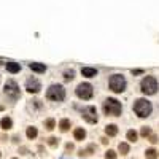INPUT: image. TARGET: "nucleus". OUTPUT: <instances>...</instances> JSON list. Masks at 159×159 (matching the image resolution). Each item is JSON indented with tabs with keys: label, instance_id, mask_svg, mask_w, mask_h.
<instances>
[{
	"label": "nucleus",
	"instance_id": "1",
	"mask_svg": "<svg viewBox=\"0 0 159 159\" xmlns=\"http://www.w3.org/2000/svg\"><path fill=\"white\" fill-rule=\"evenodd\" d=\"M104 110L107 116H119L121 111H123V107L116 99H107L105 104H104Z\"/></svg>",
	"mask_w": 159,
	"mask_h": 159
},
{
	"label": "nucleus",
	"instance_id": "2",
	"mask_svg": "<svg viewBox=\"0 0 159 159\" xmlns=\"http://www.w3.org/2000/svg\"><path fill=\"white\" fill-rule=\"evenodd\" d=\"M134 111L137 113V116L146 118V116H149V113H151V104H149L146 99H138L134 104Z\"/></svg>",
	"mask_w": 159,
	"mask_h": 159
},
{
	"label": "nucleus",
	"instance_id": "3",
	"mask_svg": "<svg viewBox=\"0 0 159 159\" xmlns=\"http://www.w3.org/2000/svg\"><path fill=\"white\" fill-rule=\"evenodd\" d=\"M46 97L50 100H54V102H62L64 97H65V91L61 85H53L48 91H46Z\"/></svg>",
	"mask_w": 159,
	"mask_h": 159
},
{
	"label": "nucleus",
	"instance_id": "4",
	"mask_svg": "<svg viewBox=\"0 0 159 159\" xmlns=\"http://www.w3.org/2000/svg\"><path fill=\"white\" fill-rule=\"evenodd\" d=\"M157 89V80L154 77H145L142 80V92L146 96H151L154 94Z\"/></svg>",
	"mask_w": 159,
	"mask_h": 159
},
{
	"label": "nucleus",
	"instance_id": "5",
	"mask_svg": "<svg viewBox=\"0 0 159 159\" xmlns=\"http://www.w3.org/2000/svg\"><path fill=\"white\" fill-rule=\"evenodd\" d=\"M110 89L113 91V92H123L124 89H126V80H124V77L123 75H113V77L110 78Z\"/></svg>",
	"mask_w": 159,
	"mask_h": 159
},
{
	"label": "nucleus",
	"instance_id": "6",
	"mask_svg": "<svg viewBox=\"0 0 159 159\" xmlns=\"http://www.w3.org/2000/svg\"><path fill=\"white\" fill-rule=\"evenodd\" d=\"M75 92H77V96L83 100H88L92 97V94H94V91H92V86L89 85V83H81V85H78V88L75 89Z\"/></svg>",
	"mask_w": 159,
	"mask_h": 159
},
{
	"label": "nucleus",
	"instance_id": "7",
	"mask_svg": "<svg viewBox=\"0 0 159 159\" xmlns=\"http://www.w3.org/2000/svg\"><path fill=\"white\" fill-rule=\"evenodd\" d=\"M5 94L10 99H13V100H16L18 97H19V88H18L16 81H13V80H8L6 81V85H5Z\"/></svg>",
	"mask_w": 159,
	"mask_h": 159
},
{
	"label": "nucleus",
	"instance_id": "8",
	"mask_svg": "<svg viewBox=\"0 0 159 159\" xmlns=\"http://www.w3.org/2000/svg\"><path fill=\"white\" fill-rule=\"evenodd\" d=\"M81 115H83V118H85L89 124L97 123V110H96V107H86V108H83L81 110Z\"/></svg>",
	"mask_w": 159,
	"mask_h": 159
},
{
	"label": "nucleus",
	"instance_id": "9",
	"mask_svg": "<svg viewBox=\"0 0 159 159\" xmlns=\"http://www.w3.org/2000/svg\"><path fill=\"white\" fill-rule=\"evenodd\" d=\"M26 89L30 92V94H37L40 89H42V86H40V83H38V80H35V78H29L26 81Z\"/></svg>",
	"mask_w": 159,
	"mask_h": 159
},
{
	"label": "nucleus",
	"instance_id": "10",
	"mask_svg": "<svg viewBox=\"0 0 159 159\" xmlns=\"http://www.w3.org/2000/svg\"><path fill=\"white\" fill-rule=\"evenodd\" d=\"M81 73H83V77L92 78V77H96V75H97V70L92 69V67H83V69H81Z\"/></svg>",
	"mask_w": 159,
	"mask_h": 159
},
{
	"label": "nucleus",
	"instance_id": "11",
	"mask_svg": "<svg viewBox=\"0 0 159 159\" xmlns=\"http://www.w3.org/2000/svg\"><path fill=\"white\" fill-rule=\"evenodd\" d=\"M30 70L32 72H37V73H43L45 70H46V67H45V64H38V62H32L30 65Z\"/></svg>",
	"mask_w": 159,
	"mask_h": 159
},
{
	"label": "nucleus",
	"instance_id": "12",
	"mask_svg": "<svg viewBox=\"0 0 159 159\" xmlns=\"http://www.w3.org/2000/svg\"><path fill=\"white\" fill-rule=\"evenodd\" d=\"M6 70L10 72V73H18V72L21 70V65L16 64V62H8L6 64Z\"/></svg>",
	"mask_w": 159,
	"mask_h": 159
},
{
	"label": "nucleus",
	"instance_id": "13",
	"mask_svg": "<svg viewBox=\"0 0 159 159\" xmlns=\"http://www.w3.org/2000/svg\"><path fill=\"white\" fill-rule=\"evenodd\" d=\"M105 134H107L108 137L116 135V134H118V127H116L115 124H108V126H105Z\"/></svg>",
	"mask_w": 159,
	"mask_h": 159
},
{
	"label": "nucleus",
	"instance_id": "14",
	"mask_svg": "<svg viewBox=\"0 0 159 159\" xmlns=\"http://www.w3.org/2000/svg\"><path fill=\"white\" fill-rule=\"evenodd\" d=\"M73 137L77 138V140H85V137H86V130L81 129V127H77V129H75V132H73Z\"/></svg>",
	"mask_w": 159,
	"mask_h": 159
},
{
	"label": "nucleus",
	"instance_id": "15",
	"mask_svg": "<svg viewBox=\"0 0 159 159\" xmlns=\"http://www.w3.org/2000/svg\"><path fill=\"white\" fill-rule=\"evenodd\" d=\"M0 126H2V129L8 130V129H11V126H13V121H11L10 118H2V121H0Z\"/></svg>",
	"mask_w": 159,
	"mask_h": 159
},
{
	"label": "nucleus",
	"instance_id": "16",
	"mask_svg": "<svg viewBox=\"0 0 159 159\" xmlns=\"http://www.w3.org/2000/svg\"><path fill=\"white\" fill-rule=\"evenodd\" d=\"M145 156L148 157V159H156L157 157V151L154 148H148L146 151H145Z\"/></svg>",
	"mask_w": 159,
	"mask_h": 159
},
{
	"label": "nucleus",
	"instance_id": "17",
	"mask_svg": "<svg viewBox=\"0 0 159 159\" xmlns=\"http://www.w3.org/2000/svg\"><path fill=\"white\" fill-rule=\"evenodd\" d=\"M59 127H61L62 132H67V130L70 129V121H69V119H62L61 124H59Z\"/></svg>",
	"mask_w": 159,
	"mask_h": 159
},
{
	"label": "nucleus",
	"instance_id": "18",
	"mask_svg": "<svg viewBox=\"0 0 159 159\" xmlns=\"http://www.w3.org/2000/svg\"><path fill=\"white\" fill-rule=\"evenodd\" d=\"M118 149H119V153H121V154H127V153H129V145L123 142V143H119V145H118Z\"/></svg>",
	"mask_w": 159,
	"mask_h": 159
},
{
	"label": "nucleus",
	"instance_id": "19",
	"mask_svg": "<svg viewBox=\"0 0 159 159\" xmlns=\"http://www.w3.org/2000/svg\"><path fill=\"white\" fill-rule=\"evenodd\" d=\"M45 127L48 129V130H53V129L56 127V121H54L53 118H50V119H46V123H45Z\"/></svg>",
	"mask_w": 159,
	"mask_h": 159
},
{
	"label": "nucleus",
	"instance_id": "20",
	"mask_svg": "<svg viewBox=\"0 0 159 159\" xmlns=\"http://www.w3.org/2000/svg\"><path fill=\"white\" fill-rule=\"evenodd\" d=\"M127 140H129V142H135V140H137V132H135V130H132V129L127 130Z\"/></svg>",
	"mask_w": 159,
	"mask_h": 159
},
{
	"label": "nucleus",
	"instance_id": "21",
	"mask_svg": "<svg viewBox=\"0 0 159 159\" xmlns=\"http://www.w3.org/2000/svg\"><path fill=\"white\" fill-rule=\"evenodd\" d=\"M27 137H29V138H35L37 137V129L35 127H29V129H27Z\"/></svg>",
	"mask_w": 159,
	"mask_h": 159
},
{
	"label": "nucleus",
	"instance_id": "22",
	"mask_svg": "<svg viewBox=\"0 0 159 159\" xmlns=\"http://www.w3.org/2000/svg\"><path fill=\"white\" fill-rule=\"evenodd\" d=\"M73 77H75V72H73V70H69V72H65V75H64L65 81H72V80H73Z\"/></svg>",
	"mask_w": 159,
	"mask_h": 159
},
{
	"label": "nucleus",
	"instance_id": "23",
	"mask_svg": "<svg viewBox=\"0 0 159 159\" xmlns=\"http://www.w3.org/2000/svg\"><path fill=\"white\" fill-rule=\"evenodd\" d=\"M105 159H116V153L113 151V149H108V151L105 153Z\"/></svg>",
	"mask_w": 159,
	"mask_h": 159
},
{
	"label": "nucleus",
	"instance_id": "24",
	"mask_svg": "<svg viewBox=\"0 0 159 159\" xmlns=\"http://www.w3.org/2000/svg\"><path fill=\"white\" fill-rule=\"evenodd\" d=\"M58 143H59V140L56 138V137H50V138H48V145H50V146H56Z\"/></svg>",
	"mask_w": 159,
	"mask_h": 159
},
{
	"label": "nucleus",
	"instance_id": "25",
	"mask_svg": "<svg viewBox=\"0 0 159 159\" xmlns=\"http://www.w3.org/2000/svg\"><path fill=\"white\" fill-rule=\"evenodd\" d=\"M149 134H151V129L149 127H142V135L143 137H148Z\"/></svg>",
	"mask_w": 159,
	"mask_h": 159
},
{
	"label": "nucleus",
	"instance_id": "26",
	"mask_svg": "<svg viewBox=\"0 0 159 159\" xmlns=\"http://www.w3.org/2000/svg\"><path fill=\"white\" fill-rule=\"evenodd\" d=\"M149 142L156 143V142H157V137H156V135H149Z\"/></svg>",
	"mask_w": 159,
	"mask_h": 159
},
{
	"label": "nucleus",
	"instance_id": "27",
	"mask_svg": "<svg viewBox=\"0 0 159 159\" xmlns=\"http://www.w3.org/2000/svg\"><path fill=\"white\" fill-rule=\"evenodd\" d=\"M65 148H67L69 151H72V149H73V145H72V143H67V146H65Z\"/></svg>",
	"mask_w": 159,
	"mask_h": 159
},
{
	"label": "nucleus",
	"instance_id": "28",
	"mask_svg": "<svg viewBox=\"0 0 159 159\" xmlns=\"http://www.w3.org/2000/svg\"><path fill=\"white\" fill-rule=\"evenodd\" d=\"M13 159H18V157H13Z\"/></svg>",
	"mask_w": 159,
	"mask_h": 159
}]
</instances>
